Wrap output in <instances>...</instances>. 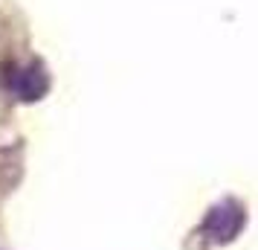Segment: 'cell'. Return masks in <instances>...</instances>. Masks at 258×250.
I'll list each match as a JSON object with an SVG mask.
<instances>
[{
    "instance_id": "obj_2",
    "label": "cell",
    "mask_w": 258,
    "mask_h": 250,
    "mask_svg": "<svg viewBox=\"0 0 258 250\" xmlns=\"http://www.w3.org/2000/svg\"><path fill=\"white\" fill-rule=\"evenodd\" d=\"M12 90L18 99H38V96H44V90H47V76H44V70L41 67H26V70H18L12 76Z\"/></svg>"
},
{
    "instance_id": "obj_1",
    "label": "cell",
    "mask_w": 258,
    "mask_h": 250,
    "mask_svg": "<svg viewBox=\"0 0 258 250\" xmlns=\"http://www.w3.org/2000/svg\"><path fill=\"white\" fill-rule=\"evenodd\" d=\"M241 224H244V213H241V207L232 204V201L215 207L209 213V218H206V230H209L218 241H229V238L241 230Z\"/></svg>"
}]
</instances>
